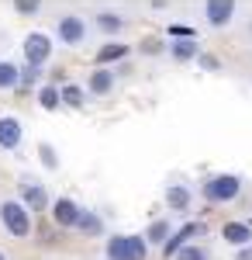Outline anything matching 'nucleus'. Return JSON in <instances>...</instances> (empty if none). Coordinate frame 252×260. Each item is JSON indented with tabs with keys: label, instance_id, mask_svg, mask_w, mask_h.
Wrapping results in <instances>:
<instances>
[{
	"label": "nucleus",
	"instance_id": "obj_6",
	"mask_svg": "<svg viewBox=\"0 0 252 260\" xmlns=\"http://www.w3.org/2000/svg\"><path fill=\"white\" fill-rule=\"evenodd\" d=\"M18 194H21V205L35 215V212H45L52 201H49V191L41 187L38 180H31V177H21V184H18Z\"/></svg>",
	"mask_w": 252,
	"mask_h": 260
},
{
	"label": "nucleus",
	"instance_id": "obj_23",
	"mask_svg": "<svg viewBox=\"0 0 252 260\" xmlns=\"http://www.w3.org/2000/svg\"><path fill=\"white\" fill-rule=\"evenodd\" d=\"M38 83H41V70H35V66L24 62V70H21V77H18V90H31V87H38Z\"/></svg>",
	"mask_w": 252,
	"mask_h": 260
},
{
	"label": "nucleus",
	"instance_id": "obj_3",
	"mask_svg": "<svg viewBox=\"0 0 252 260\" xmlns=\"http://www.w3.org/2000/svg\"><path fill=\"white\" fill-rule=\"evenodd\" d=\"M0 225H4L14 240H28V236H31V212L14 198L0 201Z\"/></svg>",
	"mask_w": 252,
	"mask_h": 260
},
{
	"label": "nucleus",
	"instance_id": "obj_14",
	"mask_svg": "<svg viewBox=\"0 0 252 260\" xmlns=\"http://www.w3.org/2000/svg\"><path fill=\"white\" fill-rule=\"evenodd\" d=\"M59 101H62L66 108L79 111L83 101H87V87H83V83H62V87H59Z\"/></svg>",
	"mask_w": 252,
	"mask_h": 260
},
{
	"label": "nucleus",
	"instance_id": "obj_2",
	"mask_svg": "<svg viewBox=\"0 0 252 260\" xmlns=\"http://www.w3.org/2000/svg\"><path fill=\"white\" fill-rule=\"evenodd\" d=\"M200 194L211 201V205H228L242 194V177L238 174H214V177L204 180Z\"/></svg>",
	"mask_w": 252,
	"mask_h": 260
},
{
	"label": "nucleus",
	"instance_id": "obj_10",
	"mask_svg": "<svg viewBox=\"0 0 252 260\" xmlns=\"http://www.w3.org/2000/svg\"><path fill=\"white\" fill-rule=\"evenodd\" d=\"M204 18L211 28H228L235 18V4L232 0H207L204 4Z\"/></svg>",
	"mask_w": 252,
	"mask_h": 260
},
{
	"label": "nucleus",
	"instance_id": "obj_17",
	"mask_svg": "<svg viewBox=\"0 0 252 260\" xmlns=\"http://www.w3.org/2000/svg\"><path fill=\"white\" fill-rule=\"evenodd\" d=\"M132 49L124 45V42H107L104 49L97 52V66H111V62H117V59H124Z\"/></svg>",
	"mask_w": 252,
	"mask_h": 260
},
{
	"label": "nucleus",
	"instance_id": "obj_5",
	"mask_svg": "<svg viewBox=\"0 0 252 260\" xmlns=\"http://www.w3.org/2000/svg\"><path fill=\"white\" fill-rule=\"evenodd\" d=\"M56 39H59V45H69V49L83 45L87 42V21L79 14H62L56 24Z\"/></svg>",
	"mask_w": 252,
	"mask_h": 260
},
{
	"label": "nucleus",
	"instance_id": "obj_21",
	"mask_svg": "<svg viewBox=\"0 0 252 260\" xmlns=\"http://www.w3.org/2000/svg\"><path fill=\"white\" fill-rule=\"evenodd\" d=\"M18 77L21 70L11 59H0V90H18Z\"/></svg>",
	"mask_w": 252,
	"mask_h": 260
},
{
	"label": "nucleus",
	"instance_id": "obj_22",
	"mask_svg": "<svg viewBox=\"0 0 252 260\" xmlns=\"http://www.w3.org/2000/svg\"><path fill=\"white\" fill-rule=\"evenodd\" d=\"M170 59L176 62L197 59V42H170Z\"/></svg>",
	"mask_w": 252,
	"mask_h": 260
},
{
	"label": "nucleus",
	"instance_id": "obj_1",
	"mask_svg": "<svg viewBox=\"0 0 252 260\" xmlns=\"http://www.w3.org/2000/svg\"><path fill=\"white\" fill-rule=\"evenodd\" d=\"M145 257H149L145 236H135V233H114V236H107L104 260H145Z\"/></svg>",
	"mask_w": 252,
	"mask_h": 260
},
{
	"label": "nucleus",
	"instance_id": "obj_28",
	"mask_svg": "<svg viewBox=\"0 0 252 260\" xmlns=\"http://www.w3.org/2000/svg\"><path fill=\"white\" fill-rule=\"evenodd\" d=\"M142 52H149V56L162 52V42H159V39H145V42H142Z\"/></svg>",
	"mask_w": 252,
	"mask_h": 260
},
{
	"label": "nucleus",
	"instance_id": "obj_9",
	"mask_svg": "<svg viewBox=\"0 0 252 260\" xmlns=\"http://www.w3.org/2000/svg\"><path fill=\"white\" fill-rule=\"evenodd\" d=\"M21 142H24V125L14 115H0V149L4 153H14Z\"/></svg>",
	"mask_w": 252,
	"mask_h": 260
},
{
	"label": "nucleus",
	"instance_id": "obj_20",
	"mask_svg": "<svg viewBox=\"0 0 252 260\" xmlns=\"http://www.w3.org/2000/svg\"><path fill=\"white\" fill-rule=\"evenodd\" d=\"M59 83H45V87H38V108L41 111H59Z\"/></svg>",
	"mask_w": 252,
	"mask_h": 260
},
{
	"label": "nucleus",
	"instance_id": "obj_13",
	"mask_svg": "<svg viewBox=\"0 0 252 260\" xmlns=\"http://www.w3.org/2000/svg\"><path fill=\"white\" fill-rule=\"evenodd\" d=\"M221 240L232 246H249L252 243V225L249 222H225L221 225Z\"/></svg>",
	"mask_w": 252,
	"mask_h": 260
},
{
	"label": "nucleus",
	"instance_id": "obj_27",
	"mask_svg": "<svg viewBox=\"0 0 252 260\" xmlns=\"http://www.w3.org/2000/svg\"><path fill=\"white\" fill-rule=\"evenodd\" d=\"M14 11H18V14H38L41 4L38 0H14Z\"/></svg>",
	"mask_w": 252,
	"mask_h": 260
},
{
	"label": "nucleus",
	"instance_id": "obj_24",
	"mask_svg": "<svg viewBox=\"0 0 252 260\" xmlns=\"http://www.w3.org/2000/svg\"><path fill=\"white\" fill-rule=\"evenodd\" d=\"M38 160L45 170H59V153L52 149V142H38Z\"/></svg>",
	"mask_w": 252,
	"mask_h": 260
},
{
	"label": "nucleus",
	"instance_id": "obj_18",
	"mask_svg": "<svg viewBox=\"0 0 252 260\" xmlns=\"http://www.w3.org/2000/svg\"><path fill=\"white\" fill-rule=\"evenodd\" d=\"M94 24H97L104 35H117V31L124 28V18H121V14H114V11H97Z\"/></svg>",
	"mask_w": 252,
	"mask_h": 260
},
{
	"label": "nucleus",
	"instance_id": "obj_26",
	"mask_svg": "<svg viewBox=\"0 0 252 260\" xmlns=\"http://www.w3.org/2000/svg\"><path fill=\"white\" fill-rule=\"evenodd\" d=\"M197 62L207 70V73H214V70H221V62H218V56L214 52H197Z\"/></svg>",
	"mask_w": 252,
	"mask_h": 260
},
{
	"label": "nucleus",
	"instance_id": "obj_4",
	"mask_svg": "<svg viewBox=\"0 0 252 260\" xmlns=\"http://www.w3.org/2000/svg\"><path fill=\"white\" fill-rule=\"evenodd\" d=\"M21 49H24L28 66L41 70L45 62L52 59V35H45V31H28V35H24V42H21Z\"/></svg>",
	"mask_w": 252,
	"mask_h": 260
},
{
	"label": "nucleus",
	"instance_id": "obj_7",
	"mask_svg": "<svg viewBox=\"0 0 252 260\" xmlns=\"http://www.w3.org/2000/svg\"><path fill=\"white\" fill-rule=\"evenodd\" d=\"M200 233H204V222H183V225H176L173 236L162 243V257H166V260L176 257V253H180V250H183L187 243H194Z\"/></svg>",
	"mask_w": 252,
	"mask_h": 260
},
{
	"label": "nucleus",
	"instance_id": "obj_8",
	"mask_svg": "<svg viewBox=\"0 0 252 260\" xmlns=\"http://www.w3.org/2000/svg\"><path fill=\"white\" fill-rule=\"evenodd\" d=\"M49 212H52V222L56 225H62V229H76V219H79V208L73 198H66V194H59L52 205H49Z\"/></svg>",
	"mask_w": 252,
	"mask_h": 260
},
{
	"label": "nucleus",
	"instance_id": "obj_15",
	"mask_svg": "<svg viewBox=\"0 0 252 260\" xmlns=\"http://www.w3.org/2000/svg\"><path fill=\"white\" fill-rule=\"evenodd\" d=\"M173 229H176V225L170 219H155L152 225L145 229V243H149V246H162V243L173 236Z\"/></svg>",
	"mask_w": 252,
	"mask_h": 260
},
{
	"label": "nucleus",
	"instance_id": "obj_12",
	"mask_svg": "<svg viewBox=\"0 0 252 260\" xmlns=\"http://www.w3.org/2000/svg\"><path fill=\"white\" fill-rule=\"evenodd\" d=\"M190 205H194V191L187 184H170L166 187V208L170 212H187Z\"/></svg>",
	"mask_w": 252,
	"mask_h": 260
},
{
	"label": "nucleus",
	"instance_id": "obj_16",
	"mask_svg": "<svg viewBox=\"0 0 252 260\" xmlns=\"http://www.w3.org/2000/svg\"><path fill=\"white\" fill-rule=\"evenodd\" d=\"M76 233H83V236H104V219H100L97 212H79L76 219Z\"/></svg>",
	"mask_w": 252,
	"mask_h": 260
},
{
	"label": "nucleus",
	"instance_id": "obj_25",
	"mask_svg": "<svg viewBox=\"0 0 252 260\" xmlns=\"http://www.w3.org/2000/svg\"><path fill=\"white\" fill-rule=\"evenodd\" d=\"M173 260H211V257H207V250H204V246H197V243H187V246H183V250H180Z\"/></svg>",
	"mask_w": 252,
	"mask_h": 260
},
{
	"label": "nucleus",
	"instance_id": "obj_11",
	"mask_svg": "<svg viewBox=\"0 0 252 260\" xmlns=\"http://www.w3.org/2000/svg\"><path fill=\"white\" fill-rule=\"evenodd\" d=\"M87 90H90L94 98H107V94L114 90V70L97 66V70L90 73V80H87Z\"/></svg>",
	"mask_w": 252,
	"mask_h": 260
},
{
	"label": "nucleus",
	"instance_id": "obj_29",
	"mask_svg": "<svg viewBox=\"0 0 252 260\" xmlns=\"http://www.w3.org/2000/svg\"><path fill=\"white\" fill-rule=\"evenodd\" d=\"M235 260H252V243H249V246H238V253H235Z\"/></svg>",
	"mask_w": 252,
	"mask_h": 260
},
{
	"label": "nucleus",
	"instance_id": "obj_19",
	"mask_svg": "<svg viewBox=\"0 0 252 260\" xmlns=\"http://www.w3.org/2000/svg\"><path fill=\"white\" fill-rule=\"evenodd\" d=\"M166 39H170V42H197V28H194V24L170 21V24H166Z\"/></svg>",
	"mask_w": 252,
	"mask_h": 260
},
{
	"label": "nucleus",
	"instance_id": "obj_30",
	"mask_svg": "<svg viewBox=\"0 0 252 260\" xmlns=\"http://www.w3.org/2000/svg\"><path fill=\"white\" fill-rule=\"evenodd\" d=\"M0 260H7V253H4V250H0Z\"/></svg>",
	"mask_w": 252,
	"mask_h": 260
}]
</instances>
